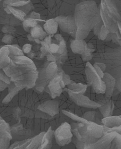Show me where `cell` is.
Instances as JSON below:
<instances>
[{
    "instance_id": "39",
    "label": "cell",
    "mask_w": 121,
    "mask_h": 149,
    "mask_svg": "<svg viewBox=\"0 0 121 149\" xmlns=\"http://www.w3.org/2000/svg\"><path fill=\"white\" fill-rule=\"evenodd\" d=\"M100 68H101L103 71H105V70L106 69V64L103 63H95Z\"/></svg>"
},
{
    "instance_id": "6",
    "label": "cell",
    "mask_w": 121,
    "mask_h": 149,
    "mask_svg": "<svg viewBox=\"0 0 121 149\" xmlns=\"http://www.w3.org/2000/svg\"><path fill=\"white\" fill-rule=\"evenodd\" d=\"M54 19L58 23L61 30L65 33L75 36L77 27L72 16H59Z\"/></svg>"
},
{
    "instance_id": "40",
    "label": "cell",
    "mask_w": 121,
    "mask_h": 149,
    "mask_svg": "<svg viewBox=\"0 0 121 149\" xmlns=\"http://www.w3.org/2000/svg\"><path fill=\"white\" fill-rule=\"evenodd\" d=\"M47 58L49 61H51L53 62H56V58L55 56L53 55L49 54L47 55Z\"/></svg>"
},
{
    "instance_id": "28",
    "label": "cell",
    "mask_w": 121,
    "mask_h": 149,
    "mask_svg": "<svg viewBox=\"0 0 121 149\" xmlns=\"http://www.w3.org/2000/svg\"><path fill=\"white\" fill-rule=\"evenodd\" d=\"M110 148L121 149V134H118L112 141Z\"/></svg>"
},
{
    "instance_id": "16",
    "label": "cell",
    "mask_w": 121,
    "mask_h": 149,
    "mask_svg": "<svg viewBox=\"0 0 121 149\" xmlns=\"http://www.w3.org/2000/svg\"><path fill=\"white\" fill-rule=\"evenodd\" d=\"M54 133L50 127L46 133H44L42 137V141L39 149H50L52 146V141Z\"/></svg>"
},
{
    "instance_id": "37",
    "label": "cell",
    "mask_w": 121,
    "mask_h": 149,
    "mask_svg": "<svg viewBox=\"0 0 121 149\" xmlns=\"http://www.w3.org/2000/svg\"><path fill=\"white\" fill-rule=\"evenodd\" d=\"M62 80L65 86H67L68 84H71L72 81L70 79V77L68 75L63 74H62Z\"/></svg>"
},
{
    "instance_id": "26",
    "label": "cell",
    "mask_w": 121,
    "mask_h": 149,
    "mask_svg": "<svg viewBox=\"0 0 121 149\" xmlns=\"http://www.w3.org/2000/svg\"><path fill=\"white\" fill-rule=\"evenodd\" d=\"M110 33L105 25L103 24L101 26V28H99V31L97 33V36L99 39L101 40H105L108 34Z\"/></svg>"
},
{
    "instance_id": "27",
    "label": "cell",
    "mask_w": 121,
    "mask_h": 149,
    "mask_svg": "<svg viewBox=\"0 0 121 149\" xmlns=\"http://www.w3.org/2000/svg\"><path fill=\"white\" fill-rule=\"evenodd\" d=\"M7 46L9 50L10 54L14 56H19L23 55V52H22V50H20L19 48L16 47L15 46L7 45Z\"/></svg>"
},
{
    "instance_id": "10",
    "label": "cell",
    "mask_w": 121,
    "mask_h": 149,
    "mask_svg": "<svg viewBox=\"0 0 121 149\" xmlns=\"http://www.w3.org/2000/svg\"><path fill=\"white\" fill-rule=\"evenodd\" d=\"M11 139L12 136L9 126L0 118V149L9 148Z\"/></svg>"
},
{
    "instance_id": "42",
    "label": "cell",
    "mask_w": 121,
    "mask_h": 149,
    "mask_svg": "<svg viewBox=\"0 0 121 149\" xmlns=\"http://www.w3.org/2000/svg\"><path fill=\"white\" fill-rule=\"evenodd\" d=\"M1 1H2V0H0V2H1Z\"/></svg>"
},
{
    "instance_id": "9",
    "label": "cell",
    "mask_w": 121,
    "mask_h": 149,
    "mask_svg": "<svg viewBox=\"0 0 121 149\" xmlns=\"http://www.w3.org/2000/svg\"><path fill=\"white\" fill-rule=\"evenodd\" d=\"M65 85L62 80V74L60 73L56 74L53 78H51L49 84V88L52 98H55L60 95L64 88Z\"/></svg>"
},
{
    "instance_id": "13",
    "label": "cell",
    "mask_w": 121,
    "mask_h": 149,
    "mask_svg": "<svg viewBox=\"0 0 121 149\" xmlns=\"http://www.w3.org/2000/svg\"><path fill=\"white\" fill-rule=\"evenodd\" d=\"M106 86V96L107 98H110L113 95L115 87L116 86V80L114 77L108 73H104L102 78Z\"/></svg>"
},
{
    "instance_id": "4",
    "label": "cell",
    "mask_w": 121,
    "mask_h": 149,
    "mask_svg": "<svg viewBox=\"0 0 121 149\" xmlns=\"http://www.w3.org/2000/svg\"><path fill=\"white\" fill-rule=\"evenodd\" d=\"M85 73L88 83L97 93H105L106 86L104 81L99 77L93 66L89 62L86 63Z\"/></svg>"
},
{
    "instance_id": "18",
    "label": "cell",
    "mask_w": 121,
    "mask_h": 149,
    "mask_svg": "<svg viewBox=\"0 0 121 149\" xmlns=\"http://www.w3.org/2000/svg\"><path fill=\"white\" fill-rule=\"evenodd\" d=\"M121 116H107L103 118L101 122L105 127L108 128L116 127L121 125Z\"/></svg>"
},
{
    "instance_id": "5",
    "label": "cell",
    "mask_w": 121,
    "mask_h": 149,
    "mask_svg": "<svg viewBox=\"0 0 121 149\" xmlns=\"http://www.w3.org/2000/svg\"><path fill=\"white\" fill-rule=\"evenodd\" d=\"M54 135L57 144L59 146H64L69 144L73 137L71 126L67 122L63 123L56 130Z\"/></svg>"
},
{
    "instance_id": "3",
    "label": "cell",
    "mask_w": 121,
    "mask_h": 149,
    "mask_svg": "<svg viewBox=\"0 0 121 149\" xmlns=\"http://www.w3.org/2000/svg\"><path fill=\"white\" fill-rule=\"evenodd\" d=\"M49 13L51 16H65L74 10V0H46Z\"/></svg>"
},
{
    "instance_id": "38",
    "label": "cell",
    "mask_w": 121,
    "mask_h": 149,
    "mask_svg": "<svg viewBox=\"0 0 121 149\" xmlns=\"http://www.w3.org/2000/svg\"><path fill=\"white\" fill-rule=\"evenodd\" d=\"M21 1H24V0H5L4 1V6H11L12 4L16 3L17 2H20Z\"/></svg>"
},
{
    "instance_id": "2",
    "label": "cell",
    "mask_w": 121,
    "mask_h": 149,
    "mask_svg": "<svg viewBox=\"0 0 121 149\" xmlns=\"http://www.w3.org/2000/svg\"><path fill=\"white\" fill-rule=\"evenodd\" d=\"M99 10L103 24L110 32L121 35L117 24L121 23V0H101Z\"/></svg>"
},
{
    "instance_id": "22",
    "label": "cell",
    "mask_w": 121,
    "mask_h": 149,
    "mask_svg": "<svg viewBox=\"0 0 121 149\" xmlns=\"http://www.w3.org/2000/svg\"><path fill=\"white\" fill-rule=\"evenodd\" d=\"M58 66L56 63L52 62L49 64L45 69V74L48 79H51L57 73Z\"/></svg>"
},
{
    "instance_id": "34",
    "label": "cell",
    "mask_w": 121,
    "mask_h": 149,
    "mask_svg": "<svg viewBox=\"0 0 121 149\" xmlns=\"http://www.w3.org/2000/svg\"><path fill=\"white\" fill-rule=\"evenodd\" d=\"M31 48H32V45H31V44H26L23 46L22 51L23 53L28 54V53H30V52Z\"/></svg>"
},
{
    "instance_id": "12",
    "label": "cell",
    "mask_w": 121,
    "mask_h": 149,
    "mask_svg": "<svg viewBox=\"0 0 121 149\" xmlns=\"http://www.w3.org/2000/svg\"><path fill=\"white\" fill-rule=\"evenodd\" d=\"M38 109L51 116H54L59 113V104L56 100H47L39 105Z\"/></svg>"
},
{
    "instance_id": "1",
    "label": "cell",
    "mask_w": 121,
    "mask_h": 149,
    "mask_svg": "<svg viewBox=\"0 0 121 149\" xmlns=\"http://www.w3.org/2000/svg\"><path fill=\"white\" fill-rule=\"evenodd\" d=\"M73 17L77 27L76 40H84L92 30L101 21L100 10L94 1H83L76 5Z\"/></svg>"
},
{
    "instance_id": "36",
    "label": "cell",
    "mask_w": 121,
    "mask_h": 149,
    "mask_svg": "<svg viewBox=\"0 0 121 149\" xmlns=\"http://www.w3.org/2000/svg\"><path fill=\"white\" fill-rule=\"evenodd\" d=\"M40 17H41V16H40V14L39 13H37V12H32L27 18L39 20L40 19Z\"/></svg>"
},
{
    "instance_id": "24",
    "label": "cell",
    "mask_w": 121,
    "mask_h": 149,
    "mask_svg": "<svg viewBox=\"0 0 121 149\" xmlns=\"http://www.w3.org/2000/svg\"><path fill=\"white\" fill-rule=\"evenodd\" d=\"M10 86L9 87V93L3 102L5 104H7L8 102H9L12 100V99L13 98V97L16 95L19 91H20L18 87L16 86L15 84L14 83H13V84H11V83H10Z\"/></svg>"
},
{
    "instance_id": "30",
    "label": "cell",
    "mask_w": 121,
    "mask_h": 149,
    "mask_svg": "<svg viewBox=\"0 0 121 149\" xmlns=\"http://www.w3.org/2000/svg\"><path fill=\"white\" fill-rule=\"evenodd\" d=\"M59 42V48L57 53H59L60 54H63V53H64L65 51L66 50V42H65L64 39H63L62 40H61Z\"/></svg>"
},
{
    "instance_id": "29",
    "label": "cell",
    "mask_w": 121,
    "mask_h": 149,
    "mask_svg": "<svg viewBox=\"0 0 121 149\" xmlns=\"http://www.w3.org/2000/svg\"><path fill=\"white\" fill-rule=\"evenodd\" d=\"M83 117L86 120L90 122H93L96 120V112L95 111H88L85 113Z\"/></svg>"
},
{
    "instance_id": "7",
    "label": "cell",
    "mask_w": 121,
    "mask_h": 149,
    "mask_svg": "<svg viewBox=\"0 0 121 149\" xmlns=\"http://www.w3.org/2000/svg\"><path fill=\"white\" fill-rule=\"evenodd\" d=\"M64 91L68 93L70 99L74 102H75L77 106L92 109L98 108L101 106V104L99 103L92 101L88 98V97L84 95L83 94L74 93L69 91L66 88H65Z\"/></svg>"
},
{
    "instance_id": "35",
    "label": "cell",
    "mask_w": 121,
    "mask_h": 149,
    "mask_svg": "<svg viewBox=\"0 0 121 149\" xmlns=\"http://www.w3.org/2000/svg\"><path fill=\"white\" fill-rule=\"evenodd\" d=\"M93 67H94V68L95 69V70H96L98 75H99V77L102 79L103 78V75H104L103 71V70L96 63H94V66H93Z\"/></svg>"
},
{
    "instance_id": "8",
    "label": "cell",
    "mask_w": 121,
    "mask_h": 149,
    "mask_svg": "<svg viewBox=\"0 0 121 149\" xmlns=\"http://www.w3.org/2000/svg\"><path fill=\"white\" fill-rule=\"evenodd\" d=\"M118 134L116 132L107 133L103 135L94 143L86 145L84 149H108L114 138Z\"/></svg>"
},
{
    "instance_id": "11",
    "label": "cell",
    "mask_w": 121,
    "mask_h": 149,
    "mask_svg": "<svg viewBox=\"0 0 121 149\" xmlns=\"http://www.w3.org/2000/svg\"><path fill=\"white\" fill-rule=\"evenodd\" d=\"M103 125H99L93 122L86 124V135L91 139L97 141L103 136Z\"/></svg>"
},
{
    "instance_id": "17",
    "label": "cell",
    "mask_w": 121,
    "mask_h": 149,
    "mask_svg": "<svg viewBox=\"0 0 121 149\" xmlns=\"http://www.w3.org/2000/svg\"><path fill=\"white\" fill-rule=\"evenodd\" d=\"M4 11L8 14H12L13 16L19 21H23L26 17V14L18 8H15L9 6H5Z\"/></svg>"
},
{
    "instance_id": "41",
    "label": "cell",
    "mask_w": 121,
    "mask_h": 149,
    "mask_svg": "<svg viewBox=\"0 0 121 149\" xmlns=\"http://www.w3.org/2000/svg\"><path fill=\"white\" fill-rule=\"evenodd\" d=\"M94 1V0H82V2L83 1Z\"/></svg>"
},
{
    "instance_id": "23",
    "label": "cell",
    "mask_w": 121,
    "mask_h": 149,
    "mask_svg": "<svg viewBox=\"0 0 121 149\" xmlns=\"http://www.w3.org/2000/svg\"><path fill=\"white\" fill-rule=\"evenodd\" d=\"M44 132H42L38 136H35L34 138L31 139L30 144H28L26 149H39L42 143V137L44 136Z\"/></svg>"
},
{
    "instance_id": "14",
    "label": "cell",
    "mask_w": 121,
    "mask_h": 149,
    "mask_svg": "<svg viewBox=\"0 0 121 149\" xmlns=\"http://www.w3.org/2000/svg\"><path fill=\"white\" fill-rule=\"evenodd\" d=\"M98 103L101 104L98 108L103 117L111 116L114 108V104L112 100L110 98L106 97V98L101 100V102Z\"/></svg>"
},
{
    "instance_id": "31",
    "label": "cell",
    "mask_w": 121,
    "mask_h": 149,
    "mask_svg": "<svg viewBox=\"0 0 121 149\" xmlns=\"http://www.w3.org/2000/svg\"><path fill=\"white\" fill-rule=\"evenodd\" d=\"M13 36L10 34H6L2 38V42L4 43L7 44V45H10L13 40Z\"/></svg>"
},
{
    "instance_id": "21",
    "label": "cell",
    "mask_w": 121,
    "mask_h": 149,
    "mask_svg": "<svg viewBox=\"0 0 121 149\" xmlns=\"http://www.w3.org/2000/svg\"><path fill=\"white\" fill-rule=\"evenodd\" d=\"M30 35L34 39H42L46 36V33L44 31L42 27L39 25H37L35 27L31 28L30 30Z\"/></svg>"
},
{
    "instance_id": "20",
    "label": "cell",
    "mask_w": 121,
    "mask_h": 149,
    "mask_svg": "<svg viewBox=\"0 0 121 149\" xmlns=\"http://www.w3.org/2000/svg\"><path fill=\"white\" fill-rule=\"evenodd\" d=\"M67 86V88H66V89L72 93L78 94H84L87 87V85L82 84H75L74 82L73 84L71 83Z\"/></svg>"
},
{
    "instance_id": "25",
    "label": "cell",
    "mask_w": 121,
    "mask_h": 149,
    "mask_svg": "<svg viewBox=\"0 0 121 149\" xmlns=\"http://www.w3.org/2000/svg\"><path fill=\"white\" fill-rule=\"evenodd\" d=\"M38 24V22L37 20L33 19L26 18L25 20L23 21V26L26 31H27L31 28L35 27Z\"/></svg>"
},
{
    "instance_id": "15",
    "label": "cell",
    "mask_w": 121,
    "mask_h": 149,
    "mask_svg": "<svg viewBox=\"0 0 121 149\" xmlns=\"http://www.w3.org/2000/svg\"><path fill=\"white\" fill-rule=\"evenodd\" d=\"M87 44L84 40H74L70 45L72 51L74 53L83 54L86 50Z\"/></svg>"
},
{
    "instance_id": "32",
    "label": "cell",
    "mask_w": 121,
    "mask_h": 149,
    "mask_svg": "<svg viewBox=\"0 0 121 149\" xmlns=\"http://www.w3.org/2000/svg\"><path fill=\"white\" fill-rule=\"evenodd\" d=\"M59 46L58 44H56L53 43L51 44L50 46H49V52L50 53H56L58 52V50H59Z\"/></svg>"
},
{
    "instance_id": "19",
    "label": "cell",
    "mask_w": 121,
    "mask_h": 149,
    "mask_svg": "<svg viewBox=\"0 0 121 149\" xmlns=\"http://www.w3.org/2000/svg\"><path fill=\"white\" fill-rule=\"evenodd\" d=\"M58 24L54 18L50 19L46 21L44 25V30L50 35H53L57 32L58 28Z\"/></svg>"
},
{
    "instance_id": "33",
    "label": "cell",
    "mask_w": 121,
    "mask_h": 149,
    "mask_svg": "<svg viewBox=\"0 0 121 149\" xmlns=\"http://www.w3.org/2000/svg\"><path fill=\"white\" fill-rule=\"evenodd\" d=\"M2 31L4 33H13L16 30L15 28L11 25H6L2 28Z\"/></svg>"
}]
</instances>
